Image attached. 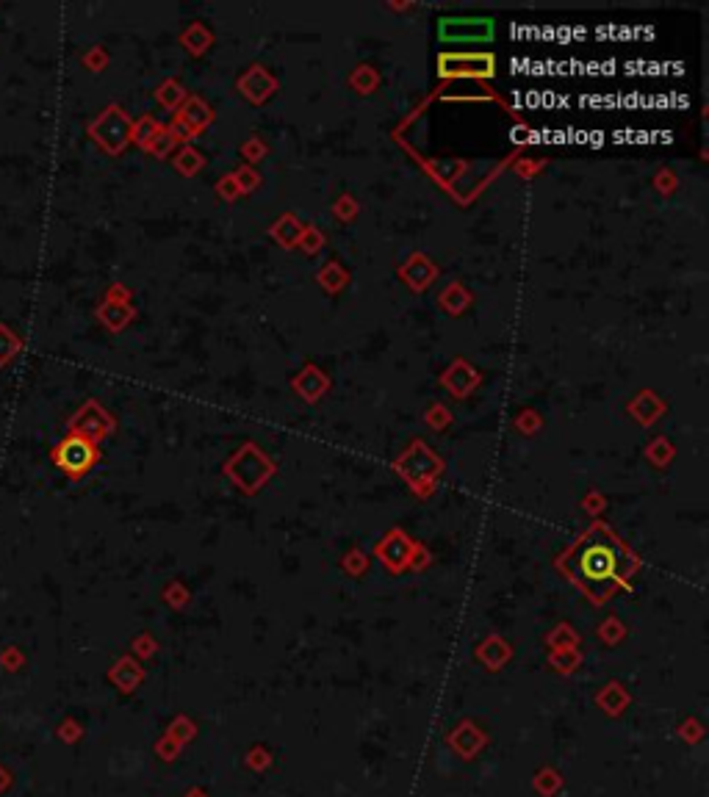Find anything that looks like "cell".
I'll list each match as a JSON object with an SVG mask.
<instances>
[{"label": "cell", "mask_w": 709, "mask_h": 797, "mask_svg": "<svg viewBox=\"0 0 709 797\" xmlns=\"http://www.w3.org/2000/svg\"><path fill=\"white\" fill-rule=\"evenodd\" d=\"M632 568V554L604 526H593L565 557V573L599 604L626 582Z\"/></svg>", "instance_id": "cell-1"}, {"label": "cell", "mask_w": 709, "mask_h": 797, "mask_svg": "<svg viewBox=\"0 0 709 797\" xmlns=\"http://www.w3.org/2000/svg\"><path fill=\"white\" fill-rule=\"evenodd\" d=\"M438 36L444 42H488L493 36V20L485 17H444L438 23Z\"/></svg>", "instance_id": "cell-2"}, {"label": "cell", "mask_w": 709, "mask_h": 797, "mask_svg": "<svg viewBox=\"0 0 709 797\" xmlns=\"http://www.w3.org/2000/svg\"><path fill=\"white\" fill-rule=\"evenodd\" d=\"M441 75H493V56L471 53V56H441Z\"/></svg>", "instance_id": "cell-3"}, {"label": "cell", "mask_w": 709, "mask_h": 797, "mask_svg": "<svg viewBox=\"0 0 709 797\" xmlns=\"http://www.w3.org/2000/svg\"><path fill=\"white\" fill-rule=\"evenodd\" d=\"M59 460L64 468H70V471H81V468H86V465L92 463V449H89L84 441H67L64 446H61Z\"/></svg>", "instance_id": "cell-4"}]
</instances>
